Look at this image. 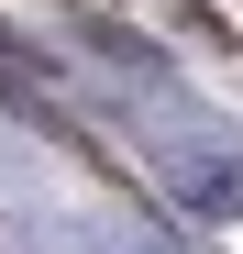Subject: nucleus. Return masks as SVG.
Wrapping results in <instances>:
<instances>
[{
    "mask_svg": "<svg viewBox=\"0 0 243 254\" xmlns=\"http://www.w3.org/2000/svg\"><path fill=\"white\" fill-rule=\"evenodd\" d=\"M0 100H11V111H33V100H45V66H33L22 45H0Z\"/></svg>",
    "mask_w": 243,
    "mask_h": 254,
    "instance_id": "1",
    "label": "nucleus"
}]
</instances>
